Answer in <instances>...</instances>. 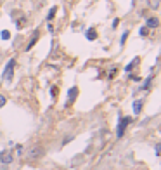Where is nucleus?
Instances as JSON below:
<instances>
[{"instance_id": "5", "label": "nucleus", "mask_w": 161, "mask_h": 170, "mask_svg": "<svg viewBox=\"0 0 161 170\" xmlns=\"http://www.w3.org/2000/svg\"><path fill=\"white\" fill-rule=\"evenodd\" d=\"M76 96H78V87H71L70 89V92H68V106H70L71 102H75V99H76Z\"/></svg>"}, {"instance_id": "11", "label": "nucleus", "mask_w": 161, "mask_h": 170, "mask_svg": "<svg viewBox=\"0 0 161 170\" xmlns=\"http://www.w3.org/2000/svg\"><path fill=\"white\" fill-rule=\"evenodd\" d=\"M56 11H57V7H52V9L49 11V14H47V21H50V19L56 16Z\"/></svg>"}, {"instance_id": "2", "label": "nucleus", "mask_w": 161, "mask_h": 170, "mask_svg": "<svg viewBox=\"0 0 161 170\" xmlns=\"http://www.w3.org/2000/svg\"><path fill=\"white\" fill-rule=\"evenodd\" d=\"M132 123V116H121L118 121V127H116V137H123L125 135L126 127Z\"/></svg>"}, {"instance_id": "4", "label": "nucleus", "mask_w": 161, "mask_h": 170, "mask_svg": "<svg viewBox=\"0 0 161 170\" xmlns=\"http://www.w3.org/2000/svg\"><path fill=\"white\" fill-rule=\"evenodd\" d=\"M0 162L5 163V165L12 163V153H11V151H7V149H5V151H2V153H0Z\"/></svg>"}, {"instance_id": "1", "label": "nucleus", "mask_w": 161, "mask_h": 170, "mask_svg": "<svg viewBox=\"0 0 161 170\" xmlns=\"http://www.w3.org/2000/svg\"><path fill=\"white\" fill-rule=\"evenodd\" d=\"M14 68H16V59H9V63L5 64L4 68V73H2V78L5 82H12V77H14Z\"/></svg>"}, {"instance_id": "6", "label": "nucleus", "mask_w": 161, "mask_h": 170, "mask_svg": "<svg viewBox=\"0 0 161 170\" xmlns=\"http://www.w3.org/2000/svg\"><path fill=\"white\" fill-rule=\"evenodd\" d=\"M146 26L147 28H158V26H159V19H158V17H149L146 21Z\"/></svg>"}, {"instance_id": "8", "label": "nucleus", "mask_w": 161, "mask_h": 170, "mask_svg": "<svg viewBox=\"0 0 161 170\" xmlns=\"http://www.w3.org/2000/svg\"><path fill=\"white\" fill-rule=\"evenodd\" d=\"M85 35H87V38H88L90 42H94V40L97 38V31H95L94 28H88V30H87V33H85Z\"/></svg>"}, {"instance_id": "12", "label": "nucleus", "mask_w": 161, "mask_h": 170, "mask_svg": "<svg viewBox=\"0 0 161 170\" xmlns=\"http://www.w3.org/2000/svg\"><path fill=\"white\" fill-rule=\"evenodd\" d=\"M151 80H153V78L149 77L146 80V82H144V85H142V89H144V90H147V89H149V87H151Z\"/></svg>"}, {"instance_id": "16", "label": "nucleus", "mask_w": 161, "mask_h": 170, "mask_svg": "<svg viewBox=\"0 0 161 170\" xmlns=\"http://www.w3.org/2000/svg\"><path fill=\"white\" fill-rule=\"evenodd\" d=\"M154 151H156V156H161V142H159V144H156Z\"/></svg>"}, {"instance_id": "10", "label": "nucleus", "mask_w": 161, "mask_h": 170, "mask_svg": "<svg viewBox=\"0 0 161 170\" xmlns=\"http://www.w3.org/2000/svg\"><path fill=\"white\" fill-rule=\"evenodd\" d=\"M38 35H40V33H38V31H35V33H33V38H31V40H29L28 47H26V49H28V50H31V47H33V45H35V43H36V40H38Z\"/></svg>"}, {"instance_id": "18", "label": "nucleus", "mask_w": 161, "mask_h": 170, "mask_svg": "<svg viewBox=\"0 0 161 170\" xmlns=\"http://www.w3.org/2000/svg\"><path fill=\"white\" fill-rule=\"evenodd\" d=\"M118 23H119V19H114V21H113V28H116V26H118Z\"/></svg>"}, {"instance_id": "3", "label": "nucleus", "mask_w": 161, "mask_h": 170, "mask_svg": "<svg viewBox=\"0 0 161 170\" xmlns=\"http://www.w3.org/2000/svg\"><path fill=\"white\" fill-rule=\"evenodd\" d=\"M43 153H45V151H43L42 146H33V148L28 151V155L26 156H28L29 160H38V158H42L43 156Z\"/></svg>"}, {"instance_id": "14", "label": "nucleus", "mask_w": 161, "mask_h": 170, "mask_svg": "<svg viewBox=\"0 0 161 170\" xmlns=\"http://www.w3.org/2000/svg\"><path fill=\"white\" fill-rule=\"evenodd\" d=\"M0 36H2L4 40H9V38H11V33H9L7 30H4V31H2V35H0Z\"/></svg>"}, {"instance_id": "7", "label": "nucleus", "mask_w": 161, "mask_h": 170, "mask_svg": "<svg viewBox=\"0 0 161 170\" xmlns=\"http://www.w3.org/2000/svg\"><path fill=\"white\" fill-rule=\"evenodd\" d=\"M142 106H144V102L140 99H137L135 102H133V113L135 115H140V111H142Z\"/></svg>"}, {"instance_id": "9", "label": "nucleus", "mask_w": 161, "mask_h": 170, "mask_svg": "<svg viewBox=\"0 0 161 170\" xmlns=\"http://www.w3.org/2000/svg\"><path fill=\"white\" fill-rule=\"evenodd\" d=\"M139 61H140V57H133V61H132V63H130V64H126V68H125L126 73H128V71H132L133 68H135V66L139 64Z\"/></svg>"}, {"instance_id": "13", "label": "nucleus", "mask_w": 161, "mask_h": 170, "mask_svg": "<svg viewBox=\"0 0 161 170\" xmlns=\"http://www.w3.org/2000/svg\"><path fill=\"white\" fill-rule=\"evenodd\" d=\"M140 36H147V33H149V28H147V26H144V28H140Z\"/></svg>"}, {"instance_id": "17", "label": "nucleus", "mask_w": 161, "mask_h": 170, "mask_svg": "<svg viewBox=\"0 0 161 170\" xmlns=\"http://www.w3.org/2000/svg\"><path fill=\"white\" fill-rule=\"evenodd\" d=\"M5 102H7V99H5V97H4V96L0 94V108H4V106H5Z\"/></svg>"}, {"instance_id": "15", "label": "nucleus", "mask_w": 161, "mask_h": 170, "mask_svg": "<svg viewBox=\"0 0 161 170\" xmlns=\"http://www.w3.org/2000/svg\"><path fill=\"white\" fill-rule=\"evenodd\" d=\"M126 38H128V31H125V33H123V35H121V40H119V43H121V45H125Z\"/></svg>"}]
</instances>
